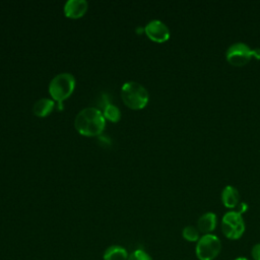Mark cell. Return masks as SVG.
I'll return each mask as SVG.
<instances>
[{
  "label": "cell",
  "mask_w": 260,
  "mask_h": 260,
  "mask_svg": "<svg viewBox=\"0 0 260 260\" xmlns=\"http://www.w3.org/2000/svg\"><path fill=\"white\" fill-rule=\"evenodd\" d=\"M234 260H249V259H247V258H245V257H238V258H236V259H234Z\"/></svg>",
  "instance_id": "18"
},
{
  "label": "cell",
  "mask_w": 260,
  "mask_h": 260,
  "mask_svg": "<svg viewBox=\"0 0 260 260\" xmlns=\"http://www.w3.org/2000/svg\"><path fill=\"white\" fill-rule=\"evenodd\" d=\"M221 251L220 240L212 234L203 235L196 243V256L199 260H213Z\"/></svg>",
  "instance_id": "4"
},
{
  "label": "cell",
  "mask_w": 260,
  "mask_h": 260,
  "mask_svg": "<svg viewBox=\"0 0 260 260\" xmlns=\"http://www.w3.org/2000/svg\"><path fill=\"white\" fill-rule=\"evenodd\" d=\"M253 57V50L244 43H235L225 53L226 61L234 66H244Z\"/></svg>",
  "instance_id": "6"
},
{
  "label": "cell",
  "mask_w": 260,
  "mask_h": 260,
  "mask_svg": "<svg viewBox=\"0 0 260 260\" xmlns=\"http://www.w3.org/2000/svg\"><path fill=\"white\" fill-rule=\"evenodd\" d=\"M106 126L103 113L93 107L81 110L74 120V127L83 136L93 137L100 135Z\"/></svg>",
  "instance_id": "1"
},
{
  "label": "cell",
  "mask_w": 260,
  "mask_h": 260,
  "mask_svg": "<svg viewBox=\"0 0 260 260\" xmlns=\"http://www.w3.org/2000/svg\"><path fill=\"white\" fill-rule=\"evenodd\" d=\"M217 217L213 212H206L202 214L197 221V229L203 235L211 234L216 228Z\"/></svg>",
  "instance_id": "9"
},
{
  "label": "cell",
  "mask_w": 260,
  "mask_h": 260,
  "mask_svg": "<svg viewBox=\"0 0 260 260\" xmlns=\"http://www.w3.org/2000/svg\"><path fill=\"white\" fill-rule=\"evenodd\" d=\"M121 98L123 103L132 110H141L148 103V91L138 82L129 81L123 84L121 88Z\"/></svg>",
  "instance_id": "2"
},
{
  "label": "cell",
  "mask_w": 260,
  "mask_h": 260,
  "mask_svg": "<svg viewBox=\"0 0 260 260\" xmlns=\"http://www.w3.org/2000/svg\"><path fill=\"white\" fill-rule=\"evenodd\" d=\"M251 255L253 260H260V243H257L253 246L251 250Z\"/></svg>",
  "instance_id": "16"
},
{
  "label": "cell",
  "mask_w": 260,
  "mask_h": 260,
  "mask_svg": "<svg viewBox=\"0 0 260 260\" xmlns=\"http://www.w3.org/2000/svg\"><path fill=\"white\" fill-rule=\"evenodd\" d=\"M182 236L188 242H192V243L196 242L197 243L198 240L200 239V232L198 231L197 228H195L193 225H187L183 229Z\"/></svg>",
  "instance_id": "14"
},
{
  "label": "cell",
  "mask_w": 260,
  "mask_h": 260,
  "mask_svg": "<svg viewBox=\"0 0 260 260\" xmlns=\"http://www.w3.org/2000/svg\"><path fill=\"white\" fill-rule=\"evenodd\" d=\"M105 119H108L109 121L116 123L121 119V112L119 110V108H117L116 106L109 104L105 107L104 109V113H103Z\"/></svg>",
  "instance_id": "13"
},
{
  "label": "cell",
  "mask_w": 260,
  "mask_h": 260,
  "mask_svg": "<svg viewBox=\"0 0 260 260\" xmlns=\"http://www.w3.org/2000/svg\"><path fill=\"white\" fill-rule=\"evenodd\" d=\"M75 87V78L70 73H60L56 75L49 84V92L54 101L62 104L69 98Z\"/></svg>",
  "instance_id": "3"
},
{
  "label": "cell",
  "mask_w": 260,
  "mask_h": 260,
  "mask_svg": "<svg viewBox=\"0 0 260 260\" xmlns=\"http://www.w3.org/2000/svg\"><path fill=\"white\" fill-rule=\"evenodd\" d=\"M221 201L228 208H237L240 204L239 191L231 185L225 186L221 192Z\"/></svg>",
  "instance_id": "10"
},
{
  "label": "cell",
  "mask_w": 260,
  "mask_h": 260,
  "mask_svg": "<svg viewBox=\"0 0 260 260\" xmlns=\"http://www.w3.org/2000/svg\"><path fill=\"white\" fill-rule=\"evenodd\" d=\"M88 4L84 0H69L64 5V14L68 18L77 19L84 15Z\"/></svg>",
  "instance_id": "8"
},
{
  "label": "cell",
  "mask_w": 260,
  "mask_h": 260,
  "mask_svg": "<svg viewBox=\"0 0 260 260\" xmlns=\"http://www.w3.org/2000/svg\"><path fill=\"white\" fill-rule=\"evenodd\" d=\"M245 221L236 210L226 212L221 219V232L230 240H238L245 233Z\"/></svg>",
  "instance_id": "5"
},
{
  "label": "cell",
  "mask_w": 260,
  "mask_h": 260,
  "mask_svg": "<svg viewBox=\"0 0 260 260\" xmlns=\"http://www.w3.org/2000/svg\"><path fill=\"white\" fill-rule=\"evenodd\" d=\"M253 57L260 60V48L253 49Z\"/></svg>",
  "instance_id": "17"
},
{
  "label": "cell",
  "mask_w": 260,
  "mask_h": 260,
  "mask_svg": "<svg viewBox=\"0 0 260 260\" xmlns=\"http://www.w3.org/2000/svg\"><path fill=\"white\" fill-rule=\"evenodd\" d=\"M54 101L50 99H41L39 100L32 108V112L38 117H47L54 109Z\"/></svg>",
  "instance_id": "11"
},
{
  "label": "cell",
  "mask_w": 260,
  "mask_h": 260,
  "mask_svg": "<svg viewBox=\"0 0 260 260\" xmlns=\"http://www.w3.org/2000/svg\"><path fill=\"white\" fill-rule=\"evenodd\" d=\"M144 31L146 36L155 43H164L167 42L170 38V29L169 27L160 20L154 19L149 21L145 28Z\"/></svg>",
  "instance_id": "7"
},
{
  "label": "cell",
  "mask_w": 260,
  "mask_h": 260,
  "mask_svg": "<svg viewBox=\"0 0 260 260\" xmlns=\"http://www.w3.org/2000/svg\"><path fill=\"white\" fill-rule=\"evenodd\" d=\"M128 260H152V258L143 250H135L129 255Z\"/></svg>",
  "instance_id": "15"
},
{
  "label": "cell",
  "mask_w": 260,
  "mask_h": 260,
  "mask_svg": "<svg viewBox=\"0 0 260 260\" xmlns=\"http://www.w3.org/2000/svg\"><path fill=\"white\" fill-rule=\"evenodd\" d=\"M128 252L121 246H111L104 253V260H128Z\"/></svg>",
  "instance_id": "12"
}]
</instances>
